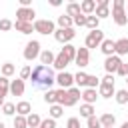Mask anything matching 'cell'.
Listing matches in <instances>:
<instances>
[{
    "label": "cell",
    "instance_id": "cell-40",
    "mask_svg": "<svg viewBox=\"0 0 128 128\" xmlns=\"http://www.w3.org/2000/svg\"><path fill=\"white\" fill-rule=\"evenodd\" d=\"M12 28H14V22H10L8 18H2V20H0V30H2V32L12 30Z\"/></svg>",
    "mask_w": 128,
    "mask_h": 128
},
{
    "label": "cell",
    "instance_id": "cell-14",
    "mask_svg": "<svg viewBox=\"0 0 128 128\" xmlns=\"http://www.w3.org/2000/svg\"><path fill=\"white\" fill-rule=\"evenodd\" d=\"M98 94H100L102 98H112V96L116 94V90H114V84L100 82V86H98Z\"/></svg>",
    "mask_w": 128,
    "mask_h": 128
},
{
    "label": "cell",
    "instance_id": "cell-17",
    "mask_svg": "<svg viewBox=\"0 0 128 128\" xmlns=\"http://www.w3.org/2000/svg\"><path fill=\"white\" fill-rule=\"evenodd\" d=\"M54 60H56V56H54V52L52 50H42V54H40V64L42 66H54Z\"/></svg>",
    "mask_w": 128,
    "mask_h": 128
},
{
    "label": "cell",
    "instance_id": "cell-7",
    "mask_svg": "<svg viewBox=\"0 0 128 128\" xmlns=\"http://www.w3.org/2000/svg\"><path fill=\"white\" fill-rule=\"evenodd\" d=\"M56 84L62 88V90H68V88H72L74 86V74H70V72H60L58 76H56Z\"/></svg>",
    "mask_w": 128,
    "mask_h": 128
},
{
    "label": "cell",
    "instance_id": "cell-13",
    "mask_svg": "<svg viewBox=\"0 0 128 128\" xmlns=\"http://www.w3.org/2000/svg\"><path fill=\"white\" fill-rule=\"evenodd\" d=\"M24 80H20V78H16V80H12L10 82V94L12 96H22L24 94Z\"/></svg>",
    "mask_w": 128,
    "mask_h": 128
},
{
    "label": "cell",
    "instance_id": "cell-6",
    "mask_svg": "<svg viewBox=\"0 0 128 128\" xmlns=\"http://www.w3.org/2000/svg\"><path fill=\"white\" fill-rule=\"evenodd\" d=\"M76 36V32H74V28H58L56 32H54V38L60 42V44H70V40Z\"/></svg>",
    "mask_w": 128,
    "mask_h": 128
},
{
    "label": "cell",
    "instance_id": "cell-16",
    "mask_svg": "<svg viewBox=\"0 0 128 128\" xmlns=\"http://www.w3.org/2000/svg\"><path fill=\"white\" fill-rule=\"evenodd\" d=\"M80 10H82V14L92 16L96 12V2L94 0H84V2H80Z\"/></svg>",
    "mask_w": 128,
    "mask_h": 128
},
{
    "label": "cell",
    "instance_id": "cell-21",
    "mask_svg": "<svg viewBox=\"0 0 128 128\" xmlns=\"http://www.w3.org/2000/svg\"><path fill=\"white\" fill-rule=\"evenodd\" d=\"M60 52L68 58V62H72V60H76V52H78V48L72 46V44H64V48H62Z\"/></svg>",
    "mask_w": 128,
    "mask_h": 128
},
{
    "label": "cell",
    "instance_id": "cell-24",
    "mask_svg": "<svg viewBox=\"0 0 128 128\" xmlns=\"http://www.w3.org/2000/svg\"><path fill=\"white\" fill-rule=\"evenodd\" d=\"M78 14H82V10H80V4H76V2H70V4L66 6V16H70V18H76Z\"/></svg>",
    "mask_w": 128,
    "mask_h": 128
},
{
    "label": "cell",
    "instance_id": "cell-35",
    "mask_svg": "<svg viewBox=\"0 0 128 128\" xmlns=\"http://www.w3.org/2000/svg\"><path fill=\"white\" fill-rule=\"evenodd\" d=\"M86 26L90 28V30H98V26H100V20L92 14V16H88V20H86Z\"/></svg>",
    "mask_w": 128,
    "mask_h": 128
},
{
    "label": "cell",
    "instance_id": "cell-52",
    "mask_svg": "<svg viewBox=\"0 0 128 128\" xmlns=\"http://www.w3.org/2000/svg\"><path fill=\"white\" fill-rule=\"evenodd\" d=\"M126 14H128V10H126Z\"/></svg>",
    "mask_w": 128,
    "mask_h": 128
},
{
    "label": "cell",
    "instance_id": "cell-5",
    "mask_svg": "<svg viewBox=\"0 0 128 128\" xmlns=\"http://www.w3.org/2000/svg\"><path fill=\"white\" fill-rule=\"evenodd\" d=\"M40 54H42V50H40V42H38V40H30V42L26 44V48H24V60L32 62V60L40 58Z\"/></svg>",
    "mask_w": 128,
    "mask_h": 128
},
{
    "label": "cell",
    "instance_id": "cell-39",
    "mask_svg": "<svg viewBox=\"0 0 128 128\" xmlns=\"http://www.w3.org/2000/svg\"><path fill=\"white\" fill-rule=\"evenodd\" d=\"M76 104V100L72 98V96H68V90H66V96L62 98V102H60V106H64V108H70V106H74Z\"/></svg>",
    "mask_w": 128,
    "mask_h": 128
},
{
    "label": "cell",
    "instance_id": "cell-46",
    "mask_svg": "<svg viewBox=\"0 0 128 128\" xmlns=\"http://www.w3.org/2000/svg\"><path fill=\"white\" fill-rule=\"evenodd\" d=\"M66 128H80V120L78 118H68V122H66Z\"/></svg>",
    "mask_w": 128,
    "mask_h": 128
},
{
    "label": "cell",
    "instance_id": "cell-43",
    "mask_svg": "<svg viewBox=\"0 0 128 128\" xmlns=\"http://www.w3.org/2000/svg\"><path fill=\"white\" fill-rule=\"evenodd\" d=\"M30 74H32V68L30 66H24L20 70V80H30Z\"/></svg>",
    "mask_w": 128,
    "mask_h": 128
},
{
    "label": "cell",
    "instance_id": "cell-10",
    "mask_svg": "<svg viewBox=\"0 0 128 128\" xmlns=\"http://www.w3.org/2000/svg\"><path fill=\"white\" fill-rule=\"evenodd\" d=\"M34 8H18L16 10V20L18 22H34Z\"/></svg>",
    "mask_w": 128,
    "mask_h": 128
},
{
    "label": "cell",
    "instance_id": "cell-33",
    "mask_svg": "<svg viewBox=\"0 0 128 128\" xmlns=\"http://www.w3.org/2000/svg\"><path fill=\"white\" fill-rule=\"evenodd\" d=\"M100 86V78L94 76V74H88V80H86V88H98Z\"/></svg>",
    "mask_w": 128,
    "mask_h": 128
},
{
    "label": "cell",
    "instance_id": "cell-3",
    "mask_svg": "<svg viewBox=\"0 0 128 128\" xmlns=\"http://www.w3.org/2000/svg\"><path fill=\"white\" fill-rule=\"evenodd\" d=\"M104 42V32L98 28V30H90L88 32V36H86V40H84V44H86V48L90 50V48H100V44Z\"/></svg>",
    "mask_w": 128,
    "mask_h": 128
},
{
    "label": "cell",
    "instance_id": "cell-37",
    "mask_svg": "<svg viewBox=\"0 0 128 128\" xmlns=\"http://www.w3.org/2000/svg\"><path fill=\"white\" fill-rule=\"evenodd\" d=\"M2 112H4L6 116H12V114L16 112V104H12V102H4V106H2Z\"/></svg>",
    "mask_w": 128,
    "mask_h": 128
},
{
    "label": "cell",
    "instance_id": "cell-1",
    "mask_svg": "<svg viewBox=\"0 0 128 128\" xmlns=\"http://www.w3.org/2000/svg\"><path fill=\"white\" fill-rule=\"evenodd\" d=\"M30 80H32V84H34L36 88H46V90H50V86L56 82V76H54V72H52L50 66L38 64V66H34V70H32V74H30Z\"/></svg>",
    "mask_w": 128,
    "mask_h": 128
},
{
    "label": "cell",
    "instance_id": "cell-41",
    "mask_svg": "<svg viewBox=\"0 0 128 128\" xmlns=\"http://www.w3.org/2000/svg\"><path fill=\"white\" fill-rule=\"evenodd\" d=\"M68 96H72L74 100H78V98H82V92H80L78 86H72V88H68Z\"/></svg>",
    "mask_w": 128,
    "mask_h": 128
},
{
    "label": "cell",
    "instance_id": "cell-9",
    "mask_svg": "<svg viewBox=\"0 0 128 128\" xmlns=\"http://www.w3.org/2000/svg\"><path fill=\"white\" fill-rule=\"evenodd\" d=\"M76 66L78 68H86L88 66V62H90V50L84 46V48H78V52H76Z\"/></svg>",
    "mask_w": 128,
    "mask_h": 128
},
{
    "label": "cell",
    "instance_id": "cell-34",
    "mask_svg": "<svg viewBox=\"0 0 128 128\" xmlns=\"http://www.w3.org/2000/svg\"><path fill=\"white\" fill-rule=\"evenodd\" d=\"M44 102L50 104V106L56 104V90H46V92H44Z\"/></svg>",
    "mask_w": 128,
    "mask_h": 128
},
{
    "label": "cell",
    "instance_id": "cell-26",
    "mask_svg": "<svg viewBox=\"0 0 128 128\" xmlns=\"http://www.w3.org/2000/svg\"><path fill=\"white\" fill-rule=\"evenodd\" d=\"M10 92V80L6 76H0V98H4Z\"/></svg>",
    "mask_w": 128,
    "mask_h": 128
},
{
    "label": "cell",
    "instance_id": "cell-2",
    "mask_svg": "<svg viewBox=\"0 0 128 128\" xmlns=\"http://www.w3.org/2000/svg\"><path fill=\"white\" fill-rule=\"evenodd\" d=\"M112 18L118 26H124L128 22V14H126V2L124 0H114L112 2Z\"/></svg>",
    "mask_w": 128,
    "mask_h": 128
},
{
    "label": "cell",
    "instance_id": "cell-11",
    "mask_svg": "<svg viewBox=\"0 0 128 128\" xmlns=\"http://www.w3.org/2000/svg\"><path fill=\"white\" fill-rule=\"evenodd\" d=\"M94 16H96L98 20H100V18H108V16H110V0H100V2L96 4Z\"/></svg>",
    "mask_w": 128,
    "mask_h": 128
},
{
    "label": "cell",
    "instance_id": "cell-23",
    "mask_svg": "<svg viewBox=\"0 0 128 128\" xmlns=\"http://www.w3.org/2000/svg\"><path fill=\"white\" fill-rule=\"evenodd\" d=\"M68 64H70V62H68V58H66L62 52H60V54L56 56V60H54V68H56V70H60V72H64V68H66Z\"/></svg>",
    "mask_w": 128,
    "mask_h": 128
},
{
    "label": "cell",
    "instance_id": "cell-25",
    "mask_svg": "<svg viewBox=\"0 0 128 128\" xmlns=\"http://www.w3.org/2000/svg\"><path fill=\"white\" fill-rule=\"evenodd\" d=\"M26 122H28V128H38V126H40V122H42V118H40L38 114H34V112H32V114H28V116H26Z\"/></svg>",
    "mask_w": 128,
    "mask_h": 128
},
{
    "label": "cell",
    "instance_id": "cell-19",
    "mask_svg": "<svg viewBox=\"0 0 128 128\" xmlns=\"http://www.w3.org/2000/svg\"><path fill=\"white\" fill-rule=\"evenodd\" d=\"M114 44H116V56L128 54V38H118L114 40Z\"/></svg>",
    "mask_w": 128,
    "mask_h": 128
},
{
    "label": "cell",
    "instance_id": "cell-38",
    "mask_svg": "<svg viewBox=\"0 0 128 128\" xmlns=\"http://www.w3.org/2000/svg\"><path fill=\"white\" fill-rule=\"evenodd\" d=\"M86 126H88V128H102V124H100V118H96V116H90V118H86Z\"/></svg>",
    "mask_w": 128,
    "mask_h": 128
},
{
    "label": "cell",
    "instance_id": "cell-31",
    "mask_svg": "<svg viewBox=\"0 0 128 128\" xmlns=\"http://www.w3.org/2000/svg\"><path fill=\"white\" fill-rule=\"evenodd\" d=\"M80 116H84V118L94 116V106H92V104H82V106H80Z\"/></svg>",
    "mask_w": 128,
    "mask_h": 128
},
{
    "label": "cell",
    "instance_id": "cell-28",
    "mask_svg": "<svg viewBox=\"0 0 128 128\" xmlns=\"http://www.w3.org/2000/svg\"><path fill=\"white\" fill-rule=\"evenodd\" d=\"M62 114H64V106H60V104H52V106H50V118H52V120L60 118Z\"/></svg>",
    "mask_w": 128,
    "mask_h": 128
},
{
    "label": "cell",
    "instance_id": "cell-12",
    "mask_svg": "<svg viewBox=\"0 0 128 128\" xmlns=\"http://www.w3.org/2000/svg\"><path fill=\"white\" fill-rule=\"evenodd\" d=\"M100 50H102V54L108 58V56H114L116 54V44H114V40H110V38H104V42L100 44Z\"/></svg>",
    "mask_w": 128,
    "mask_h": 128
},
{
    "label": "cell",
    "instance_id": "cell-32",
    "mask_svg": "<svg viewBox=\"0 0 128 128\" xmlns=\"http://www.w3.org/2000/svg\"><path fill=\"white\" fill-rule=\"evenodd\" d=\"M14 72H16V68H14V64H12V62L2 64V76H6V78H8V76H12Z\"/></svg>",
    "mask_w": 128,
    "mask_h": 128
},
{
    "label": "cell",
    "instance_id": "cell-36",
    "mask_svg": "<svg viewBox=\"0 0 128 128\" xmlns=\"http://www.w3.org/2000/svg\"><path fill=\"white\" fill-rule=\"evenodd\" d=\"M14 128H28V122H26V116H14Z\"/></svg>",
    "mask_w": 128,
    "mask_h": 128
},
{
    "label": "cell",
    "instance_id": "cell-49",
    "mask_svg": "<svg viewBox=\"0 0 128 128\" xmlns=\"http://www.w3.org/2000/svg\"><path fill=\"white\" fill-rule=\"evenodd\" d=\"M0 106H4V98H0Z\"/></svg>",
    "mask_w": 128,
    "mask_h": 128
},
{
    "label": "cell",
    "instance_id": "cell-50",
    "mask_svg": "<svg viewBox=\"0 0 128 128\" xmlns=\"http://www.w3.org/2000/svg\"><path fill=\"white\" fill-rule=\"evenodd\" d=\"M0 128H6V126H4V122H0Z\"/></svg>",
    "mask_w": 128,
    "mask_h": 128
},
{
    "label": "cell",
    "instance_id": "cell-44",
    "mask_svg": "<svg viewBox=\"0 0 128 128\" xmlns=\"http://www.w3.org/2000/svg\"><path fill=\"white\" fill-rule=\"evenodd\" d=\"M38 128H56V120L46 118V120H42V122H40V126H38Z\"/></svg>",
    "mask_w": 128,
    "mask_h": 128
},
{
    "label": "cell",
    "instance_id": "cell-29",
    "mask_svg": "<svg viewBox=\"0 0 128 128\" xmlns=\"http://www.w3.org/2000/svg\"><path fill=\"white\" fill-rule=\"evenodd\" d=\"M114 98H116V102H118L120 106H124V104L128 102V90H126V88H124V90H116Z\"/></svg>",
    "mask_w": 128,
    "mask_h": 128
},
{
    "label": "cell",
    "instance_id": "cell-8",
    "mask_svg": "<svg viewBox=\"0 0 128 128\" xmlns=\"http://www.w3.org/2000/svg\"><path fill=\"white\" fill-rule=\"evenodd\" d=\"M120 64H122V60H120V56H108L106 60H104V70H106V74H116L118 72V68H120Z\"/></svg>",
    "mask_w": 128,
    "mask_h": 128
},
{
    "label": "cell",
    "instance_id": "cell-20",
    "mask_svg": "<svg viewBox=\"0 0 128 128\" xmlns=\"http://www.w3.org/2000/svg\"><path fill=\"white\" fill-rule=\"evenodd\" d=\"M14 28L18 30V32H22V34H32V30H34V22H14Z\"/></svg>",
    "mask_w": 128,
    "mask_h": 128
},
{
    "label": "cell",
    "instance_id": "cell-15",
    "mask_svg": "<svg viewBox=\"0 0 128 128\" xmlns=\"http://www.w3.org/2000/svg\"><path fill=\"white\" fill-rule=\"evenodd\" d=\"M98 96H100V94L96 92V88H86V90L82 92V100H84V104H94Z\"/></svg>",
    "mask_w": 128,
    "mask_h": 128
},
{
    "label": "cell",
    "instance_id": "cell-30",
    "mask_svg": "<svg viewBox=\"0 0 128 128\" xmlns=\"http://www.w3.org/2000/svg\"><path fill=\"white\" fill-rule=\"evenodd\" d=\"M72 24H74V20H72L70 16H66V14L58 16V26H60V28H72Z\"/></svg>",
    "mask_w": 128,
    "mask_h": 128
},
{
    "label": "cell",
    "instance_id": "cell-18",
    "mask_svg": "<svg viewBox=\"0 0 128 128\" xmlns=\"http://www.w3.org/2000/svg\"><path fill=\"white\" fill-rule=\"evenodd\" d=\"M16 112H18V116H28V114H32L30 102H28V100H20V102L16 104Z\"/></svg>",
    "mask_w": 128,
    "mask_h": 128
},
{
    "label": "cell",
    "instance_id": "cell-47",
    "mask_svg": "<svg viewBox=\"0 0 128 128\" xmlns=\"http://www.w3.org/2000/svg\"><path fill=\"white\" fill-rule=\"evenodd\" d=\"M100 82H106V84H114V74H106Z\"/></svg>",
    "mask_w": 128,
    "mask_h": 128
},
{
    "label": "cell",
    "instance_id": "cell-42",
    "mask_svg": "<svg viewBox=\"0 0 128 128\" xmlns=\"http://www.w3.org/2000/svg\"><path fill=\"white\" fill-rule=\"evenodd\" d=\"M72 20H74V24H76V26H86L88 16H86V14H78V16H76V18H72Z\"/></svg>",
    "mask_w": 128,
    "mask_h": 128
},
{
    "label": "cell",
    "instance_id": "cell-48",
    "mask_svg": "<svg viewBox=\"0 0 128 128\" xmlns=\"http://www.w3.org/2000/svg\"><path fill=\"white\" fill-rule=\"evenodd\" d=\"M120 128H128V120H126V122H124V124H122Z\"/></svg>",
    "mask_w": 128,
    "mask_h": 128
},
{
    "label": "cell",
    "instance_id": "cell-22",
    "mask_svg": "<svg viewBox=\"0 0 128 128\" xmlns=\"http://www.w3.org/2000/svg\"><path fill=\"white\" fill-rule=\"evenodd\" d=\"M114 122H116V116L110 114V112H106V114L100 116V124H102V128H114Z\"/></svg>",
    "mask_w": 128,
    "mask_h": 128
},
{
    "label": "cell",
    "instance_id": "cell-51",
    "mask_svg": "<svg viewBox=\"0 0 128 128\" xmlns=\"http://www.w3.org/2000/svg\"><path fill=\"white\" fill-rule=\"evenodd\" d=\"M126 84H128V78H126ZM126 90H128V88H126Z\"/></svg>",
    "mask_w": 128,
    "mask_h": 128
},
{
    "label": "cell",
    "instance_id": "cell-45",
    "mask_svg": "<svg viewBox=\"0 0 128 128\" xmlns=\"http://www.w3.org/2000/svg\"><path fill=\"white\" fill-rule=\"evenodd\" d=\"M116 74H120V76H124V78H128V62H122Z\"/></svg>",
    "mask_w": 128,
    "mask_h": 128
},
{
    "label": "cell",
    "instance_id": "cell-27",
    "mask_svg": "<svg viewBox=\"0 0 128 128\" xmlns=\"http://www.w3.org/2000/svg\"><path fill=\"white\" fill-rule=\"evenodd\" d=\"M86 80H88V74H86V72H82V70H80L78 74H74V84H76L78 88H80V86H84V88H86Z\"/></svg>",
    "mask_w": 128,
    "mask_h": 128
},
{
    "label": "cell",
    "instance_id": "cell-4",
    "mask_svg": "<svg viewBox=\"0 0 128 128\" xmlns=\"http://www.w3.org/2000/svg\"><path fill=\"white\" fill-rule=\"evenodd\" d=\"M34 32L48 36V34H54V32H56V28H54V22H52V20L40 18V20H34Z\"/></svg>",
    "mask_w": 128,
    "mask_h": 128
}]
</instances>
